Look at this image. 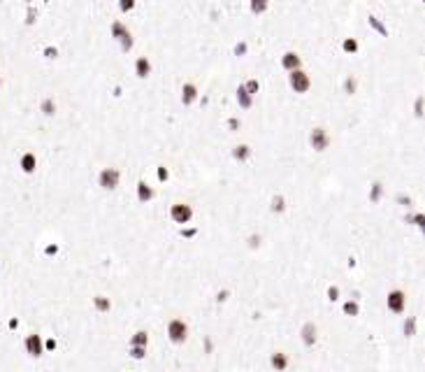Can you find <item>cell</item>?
I'll list each match as a JSON object with an SVG mask.
<instances>
[{
  "instance_id": "cell-7",
  "label": "cell",
  "mask_w": 425,
  "mask_h": 372,
  "mask_svg": "<svg viewBox=\"0 0 425 372\" xmlns=\"http://www.w3.org/2000/svg\"><path fill=\"white\" fill-rule=\"evenodd\" d=\"M386 310L390 312V314H404V310H407V293H404L402 289L388 291V296H386Z\"/></svg>"
},
{
  "instance_id": "cell-40",
  "label": "cell",
  "mask_w": 425,
  "mask_h": 372,
  "mask_svg": "<svg viewBox=\"0 0 425 372\" xmlns=\"http://www.w3.org/2000/svg\"><path fill=\"white\" fill-rule=\"evenodd\" d=\"M156 179H158L160 184H165L167 179H170V167H167V165H158V167H156Z\"/></svg>"
},
{
  "instance_id": "cell-25",
  "label": "cell",
  "mask_w": 425,
  "mask_h": 372,
  "mask_svg": "<svg viewBox=\"0 0 425 372\" xmlns=\"http://www.w3.org/2000/svg\"><path fill=\"white\" fill-rule=\"evenodd\" d=\"M402 221L407 223V226L418 228V230H423V228H425V214L423 212H407Z\"/></svg>"
},
{
  "instance_id": "cell-47",
  "label": "cell",
  "mask_w": 425,
  "mask_h": 372,
  "mask_svg": "<svg viewBox=\"0 0 425 372\" xmlns=\"http://www.w3.org/2000/svg\"><path fill=\"white\" fill-rule=\"evenodd\" d=\"M23 2H26V5H31V2H35V0H23Z\"/></svg>"
},
{
  "instance_id": "cell-2",
  "label": "cell",
  "mask_w": 425,
  "mask_h": 372,
  "mask_svg": "<svg viewBox=\"0 0 425 372\" xmlns=\"http://www.w3.org/2000/svg\"><path fill=\"white\" fill-rule=\"evenodd\" d=\"M98 189L100 191H116L119 186H121V170L114 165H107V167H100V172H98Z\"/></svg>"
},
{
  "instance_id": "cell-36",
  "label": "cell",
  "mask_w": 425,
  "mask_h": 372,
  "mask_svg": "<svg viewBox=\"0 0 425 372\" xmlns=\"http://www.w3.org/2000/svg\"><path fill=\"white\" fill-rule=\"evenodd\" d=\"M116 7H119L121 14H130L137 7V0H116Z\"/></svg>"
},
{
  "instance_id": "cell-41",
  "label": "cell",
  "mask_w": 425,
  "mask_h": 372,
  "mask_svg": "<svg viewBox=\"0 0 425 372\" xmlns=\"http://www.w3.org/2000/svg\"><path fill=\"white\" fill-rule=\"evenodd\" d=\"M226 128H228V133H237V130L242 128V121H239V116H230L228 121H226Z\"/></svg>"
},
{
  "instance_id": "cell-22",
  "label": "cell",
  "mask_w": 425,
  "mask_h": 372,
  "mask_svg": "<svg viewBox=\"0 0 425 372\" xmlns=\"http://www.w3.org/2000/svg\"><path fill=\"white\" fill-rule=\"evenodd\" d=\"M40 21V9L35 7V5H26V14H23V26L26 28H35Z\"/></svg>"
},
{
  "instance_id": "cell-24",
  "label": "cell",
  "mask_w": 425,
  "mask_h": 372,
  "mask_svg": "<svg viewBox=\"0 0 425 372\" xmlns=\"http://www.w3.org/2000/svg\"><path fill=\"white\" fill-rule=\"evenodd\" d=\"M367 23H370V28H372L374 33H379L381 38H390V31H388V26H386L383 21H381L379 16L370 14V16H367Z\"/></svg>"
},
{
  "instance_id": "cell-23",
  "label": "cell",
  "mask_w": 425,
  "mask_h": 372,
  "mask_svg": "<svg viewBox=\"0 0 425 372\" xmlns=\"http://www.w3.org/2000/svg\"><path fill=\"white\" fill-rule=\"evenodd\" d=\"M342 314H344V317H351V319L360 317V300H356V298L344 300V303H342Z\"/></svg>"
},
{
  "instance_id": "cell-15",
  "label": "cell",
  "mask_w": 425,
  "mask_h": 372,
  "mask_svg": "<svg viewBox=\"0 0 425 372\" xmlns=\"http://www.w3.org/2000/svg\"><path fill=\"white\" fill-rule=\"evenodd\" d=\"M91 305H93V310L98 312V314H109V312H112V307H114L112 298L105 296V293H95V296L91 298Z\"/></svg>"
},
{
  "instance_id": "cell-31",
  "label": "cell",
  "mask_w": 425,
  "mask_h": 372,
  "mask_svg": "<svg viewBox=\"0 0 425 372\" xmlns=\"http://www.w3.org/2000/svg\"><path fill=\"white\" fill-rule=\"evenodd\" d=\"M416 326H418L416 317H407V319H404V323H402L404 337H416Z\"/></svg>"
},
{
  "instance_id": "cell-3",
  "label": "cell",
  "mask_w": 425,
  "mask_h": 372,
  "mask_svg": "<svg viewBox=\"0 0 425 372\" xmlns=\"http://www.w3.org/2000/svg\"><path fill=\"white\" fill-rule=\"evenodd\" d=\"M311 84H314V79H311V75L307 72V70L295 68V70H290V72H288V86H290V91L297 93V96L309 93Z\"/></svg>"
},
{
  "instance_id": "cell-37",
  "label": "cell",
  "mask_w": 425,
  "mask_h": 372,
  "mask_svg": "<svg viewBox=\"0 0 425 372\" xmlns=\"http://www.w3.org/2000/svg\"><path fill=\"white\" fill-rule=\"evenodd\" d=\"M423 105H425V96L423 93H418L416 100H414V116H416L418 121L423 119Z\"/></svg>"
},
{
  "instance_id": "cell-35",
  "label": "cell",
  "mask_w": 425,
  "mask_h": 372,
  "mask_svg": "<svg viewBox=\"0 0 425 372\" xmlns=\"http://www.w3.org/2000/svg\"><path fill=\"white\" fill-rule=\"evenodd\" d=\"M249 53V42L246 40H237L235 47H233V56H237V58H244Z\"/></svg>"
},
{
  "instance_id": "cell-28",
  "label": "cell",
  "mask_w": 425,
  "mask_h": 372,
  "mask_svg": "<svg viewBox=\"0 0 425 372\" xmlns=\"http://www.w3.org/2000/svg\"><path fill=\"white\" fill-rule=\"evenodd\" d=\"M270 9V0H249V12L253 16H263Z\"/></svg>"
},
{
  "instance_id": "cell-20",
  "label": "cell",
  "mask_w": 425,
  "mask_h": 372,
  "mask_svg": "<svg viewBox=\"0 0 425 372\" xmlns=\"http://www.w3.org/2000/svg\"><path fill=\"white\" fill-rule=\"evenodd\" d=\"M230 154H233V160H235V163H246V160L251 159L253 149H251L249 145H244V142H242V145L233 147V152H230Z\"/></svg>"
},
{
  "instance_id": "cell-8",
  "label": "cell",
  "mask_w": 425,
  "mask_h": 372,
  "mask_svg": "<svg viewBox=\"0 0 425 372\" xmlns=\"http://www.w3.org/2000/svg\"><path fill=\"white\" fill-rule=\"evenodd\" d=\"M297 337H300V342H302V347L311 349V347L319 342V326H316L314 321H304L302 326H300V333H297Z\"/></svg>"
},
{
  "instance_id": "cell-34",
  "label": "cell",
  "mask_w": 425,
  "mask_h": 372,
  "mask_svg": "<svg viewBox=\"0 0 425 372\" xmlns=\"http://www.w3.org/2000/svg\"><path fill=\"white\" fill-rule=\"evenodd\" d=\"M246 247H249L251 251L260 249V247H263V235H260V233H249V235H246Z\"/></svg>"
},
{
  "instance_id": "cell-18",
  "label": "cell",
  "mask_w": 425,
  "mask_h": 372,
  "mask_svg": "<svg viewBox=\"0 0 425 372\" xmlns=\"http://www.w3.org/2000/svg\"><path fill=\"white\" fill-rule=\"evenodd\" d=\"M56 112H58V105H56V100H53L51 96H47V98L40 100V114H42V116H47V119H53V116H56Z\"/></svg>"
},
{
  "instance_id": "cell-45",
  "label": "cell",
  "mask_w": 425,
  "mask_h": 372,
  "mask_svg": "<svg viewBox=\"0 0 425 372\" xmlns=\"http://www.w3.org/2000/svg\"><path fill=\"white\" fill-rule=\"evenodd\" d=\"M197 235V228H186V230H182V237H186V240H190V237Z\"/></svg>"
},
{
  "instance_id": "cell-6",
  "label": "cell",
  "mask_w": 425,
  "mask_h": 372,
  "mask_svg": "<svg viewBox=\"0 0 425 372\" xmlns=\"http://www.w3.org/2000/svg\"><path fill=\"white\" fill-rule=\"evenodd\" d=\"M23 351H26L31 358L45 356V337L40 333H28L23 337Z\"/></svg>"
},
{
  "instance_id": "cell-33",
  "label": "cell",
  "mask_w": 425,
  "mask_h": 372,
  "mask_svg": "<svg viewBox=\"0 0 425 372\" xmlns=\"http://www.w3.org/2000/svg\"><path fill=\"white\" fill-rule=\"evenodd\" d=\"M242 86H244V91L251 93L253 98H256V96L260 93V82H258V77H249L246 82H242Z\"/></svg>"
},
{
  "instance_id": "cell-30",
  "label": "cell",
  "mask_w": 425,
  "mask_h": 372,
  "mask_svg": "<svg viewBox=\"0 0 425 372\" xmlns=\"http://www.w3.org/2000/svg\"><path fill=\"white\" fill-rule=\"evenodd\" d=\"M128 358L130 361H144L146 358V347H140V344H130L128 347Z\"/></svg>"
},
{
  "instance_id": "cell-9",
  "label": "cell",
  "mask_w": 425,
  "mask_h": 372,
  "mask_svg": "<svg viewBox=\"0 0 425 372\" xmlns=\"http://www.w3.org/2000/svg\"><path fill=\"white\" fill-rule=\"evenodd\" d=\"M200 98V89H197L195 82H184L182 89H179V103L184 107H190L195 105V100Z\"/></svg>"
},
{
  "instance_id": "cell-5",
  "label": "cell",
  "mask_w": 425,
  "mask_h": 372,
  "mask_svg": "<svg viewBox=\"0 0 425 372\" xmlns=\"http://www.w3.org/2000/svg\"><path fill=\"white\" fill-rule=\"evenodd\" d=\"M167 214H170V221H172V223H177V226H186V223L193 221V214L195 212H193V205H190V203L179 200V203H172V205H170Z\"/></svg>"
},
{
  "instance_id": "cell-19",
  "label": "cell",
  "mask_w": 425,
  "mask_h": 372,
  "mask_svg": "<svg viewBox=\"0 0 425 372\" xmlns=\"http://www.w3.org/2000/svg\"><path fill=\"white\" fill-rule=\"evenodd\" d=\"M383 193H386V186H383V182H372L370 184V193H367V200L372 203V205H379L381 198H383Z\"/></svg>"
},
{
  "instance_id": "cell-48",
  "label": "cell",
  "mask_w": 425,
  "mask_h": 372,
  "mask_svg": "<svg viewBox=\"0 0 425 372\" xmlns=\"http://www.w3.org/2000/svg\"><path fill=\"white\" fill-rule=\"evenodd\" d=\"M2 82H5V79H2V72H0V86H2Z\"/></svg>"
},
{
  "instance_id": "cell-14",
  "label": "cell",
  "mask_w": 425,
  "mask_h": 372,
  "mask_svg": "<svg viewBox=\"0 0 425 372\" xmlns=\"http://www.w3.org/2000/svg\"><path fill=\"white\" fill-rule=\"evenodd\" d=\"M270 368L277 372H283V370H288L290 368V358L286 351H272L270 354Z\"/></svg>"
},
{
  "instance_id": "cell-43",
  "label": "cell",
  "mask_w": 425,
  "mask_h": 372,
  "mask_svg": "<svg viewBox=\"0 0 425 372\" xmlns=\"http://www.w3.org/2000/svg\"><path fill=\"white\" fill-rule=\"evenodd\" d=\"M230 300V291L228 289H223V291H219V293H216V303L219 305H226Z\"/></svg>"
},
{
  "instance_id": "cell-11",
  "label": "cell",
  "mask_w": 425,
  "mask_h": 372,
  "mask_svg": "<svg viewBox=\"0 0 425 372\" xmlns=\"http://www.w3.org/2000/svg\"><path fill=\"white\" fill-rule=\"evenodd\" d=\"M279 65H281V70H286V72H290V70H295V68H302V56L297 52H293V49H288V52L281 53Z\"/></svg>"
},
{
  "instance_id": "cell-46",
  "label": "cell",
  "mask_w": 425,
  "mask_h": 372,
  "mask_svg": "<svg viewBox=\"0 0 425 372\" xmlns=\"http://www.w3.org/2000/svg\"><path fill=\"white\" fill-rule=\"evenodd\" d=\"M7 328H9V330H16V328H19V319H16V317H12V319L7 321Z\"/></svg>"
},
{
  "instance_id": "cell-17",
  "label": "cell",
  "mask_w": 425,
  "mask_h": 372,
  "mask_svg": "<svg viewBox=\"0 0 425 372\" xmlns=\"http://www.w3.org/2000/svg\"><path fill=\"white\" fill-rule=\"evenodd\" d=\"M128 33H130V28L121 21V19H114V21L109 23V38L114 40V42H119L121 38H126Z\"/></svg>"
},
{
  "instance_id": "cell-44",
  "label": "cell",
  "mask_w": 425,
  "mask_h": 372,
  "mask_svg": "<svg viewBox=\"0 0 425 372\" xmlns=\"http://www.w3.org/2000/svg\"><path fill=\"white\" fill-rule=\"evenodd\" d=\"M395 200H397V203H400V205H402V207H409V205H414V200H411L409 196H404V193H400V196L395 198Z\"/></svg>"
},
{
  "instance_id": "cell-1",
  "label": "cell",
  "mask_w": 425,
  "mask_h": 372,
  "mask_svg": "<svg viewBox=\"0 0 425 372\" xmlns=\"http://www.w3.org/2000/svg\"><path fill=\"white\" fill-rule=\"evenodd\" d=\"M165 335H167V340H170V344L182 347V344H186V340H189V323L184 319H179V317H175V319L167 321Z\"/></svg>"
},
{
  "instance_id": "cell-38",
  "label": "cell",
  "mask_w": 425,
  "mask_h": 372,
  "mask_svg": "<svg viewBox=\"0 0 425 372\" xmlns=\"http://www.w3.org/2000/svg\"><path fill=\"white\" fill-rule=\"evenodd\" d=\"M339 296H342V289L337 286V284H330L326 291V298L330 300V303H339Z\"/></svg>"
},
{
  "instance_id": "cell-13",
  "label": "cell",
  "mask_w": 425,
  "mask_h": 372,
  "mask_svg": "<svg viewBox=\"0 0 425 372\" xmlns=\"http://www.w3.org/2000/svg\"><path fill=\"white\" fill-rule=\"evenodd\" d=\"M19 170H21L23 175H35V170H38V156H35V152H23L19 156Z\"/></svg>"
},
{
  "instance_id": "cell-12",
  "label": "cell",
  "mask_w": 425,
  "mask_h": 372,
  "mask_svg": "<svg viewBox=\"0 0 425 372\" xmlns=\"http://www.w3.org/2000/svg\"><path fill=\"white\" fill-rule=\"evenodd\" d=\"M151 70H153L151 58H149L146 53H144V56H137L135 65H133V72H135L137 79H149V77H151Z\"/></svg>"
},
{
  "instance_id": "cell-27",
  "label": "cell",
  "mask_w": 425,
  "mask_h": 372,
  "mask_svg": "<svg viewBox=\"0 0 425 372\" xmlns=\"http://www.w3.org/2000/svg\"><path fill=\"white\" fill-rule=\"evenodd\" d=\"M149 342H151V335H149V330H144V328H140V330H135V333L130 335V344L149 347Z\"/></svg>"
},
{
  "instance_id": "cell-10",
  "label": "cell",
  "mask_w": 425,
  "mask_h": 372,
  "mask_svg": "<svg viewBox=\"0 0 425 372\" xmlns=\"http://www.w3.org/2000/svg\"><path fill=\"white\" fill-rule=\"evenodd\" d=\"M135 198L140 205H149L153 198H156V189H153L151 184L146 182V179H137L135 184Z\"/></svg>"
},
{
  "instance_id": "cell-21",
  "label": "cell",
  "mask_w": 425,
  "mask_h": 372,
  "mask_svg": "<svg viewBox=\"0 0 425 372\" xmlns=\"http://www.w3.org/2000/svg\"><path fill=\"white\" fill-rule=\"evenodd\" d=\"M288 210V203H286V196L283 193H274L270 198V212L272 214H283Z\"/></svg>"
},
{
  "instance_id": "cell-39",
  "label": "cell",
  "mask_w": 425,
  "mask_h": 372,
  "mask_svg": "<svg viewBox=\"0 0 425 372\" xmlns=\"http://www.w3.org/2000/svg\"><path fill=\"white\" fill-rule=\"evenodd\" d=\"M58 251H61V244L49 242V244H45V251H42V254H45L47 259H56V256H58Z\"/></svg>"
},
{
  "instance_id": "cell-32",
  "label": "cell",
  "mask_w": 425,
  "mask_h": 372,
  "mask_svg": "<svg viewBox=\"0 0 425 372\" xmlns=\"http://www.w3.org/2000/svg\"><path fill=\"white\" fill-rule=\"evenodd\" d=\"M58 56H61V49L56 45H45L42 47V58L45 61H58Z\"/></svg>"
},
{
  "instance_id": "cell-42",
  "label": "cell",
  "mask_w": 425,
  "mask_h": 372,
  "mask_svg": "<svg viewBox=\"0 0 425 372\" xmlns=\"http://www.w3.org/2000/svg\"><path fill=\"white\" fill-rule=\"evenodd\" d=\"M58 349V340H56V337H47L45 340V354H53V351Z\"/></svg>"
},
{
  "instance_id": "cell-16",
  "label": "cell",
  "mask_w": 425,
  "mask_h": 372,
  "mask_svg": "<svg viewBox=\"0 0 425 372\" xmlns=\"http://www.w3.org/2000/svg\"><path fill=\"white\" fill-rule=\"evenodd\" d=\"M253 100H256V98H253L251 93L244 91L242 84L235 89V103H237V107H239V109H251V107H253Z\"/></svg>"
},
{
  "instance_id": "cell-4",
  "label": "cell",
  "mask_w": 425,
  "mask_h": 372,
  "mask_svg": "<svg viewBox=\"0 0 425 372\" xmlns=\"http://www.w3.org/2000/svg\"><path fill=\"white\" fill-rule=\"evenodd\" d=\"M309 147L314 149L316 154H326L328 149H330V145H332V135L328 133V128H323V126H314V128L309 130Z\"/></svg>"
},
{
  "instance_id": "cell-26",
  "label": "cell",
  "mask_w": 425,
  "mask_h": 372,
  "mask_svg": "<svg viewBox=\"0 0 425 372\" xmlns=\"http://www.w3.org/2000/svg\"><path fill=\"white\" fill-rule=\"evenodd\" d=\"M342 93H344V96H356V93H358V77L356 75H346V77H344Z\"/></svg>"
},
{
  "instance_id": "cell-29",
  "label": "cell",
  "mask_w": 425,
  "mask_h": 372,
  "mask_svg": "<svg viewBox=\"0 0 425 372\" xmlns=\"http://www.w3.org/2000/svg\"><path fill=\"white\" fill-rule=\"evenodd\" d=\"M342 52L346 53V56H356V53L360 52V42H358V38H344L342 40Z\"/></svg>"
}]
</instances>
